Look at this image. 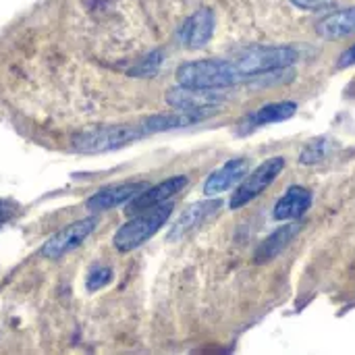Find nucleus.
I'll list each match as a JSON object with an SVG mask.
<instances>
[{"instance_id": "a211bd4d", "label": "nucleus", "mask_w": 355, "mask_h": 355, "mask_svg": "<svg viewBox=\"0 0 355 355\" xmlns=\"http://www.w3.org/2000/svg\"><path fill=\"white\" fill-rule=\"evenodd\" d=\"M331 152V146H329V139L320 137V139H314L312 144H308L300 156V162L302 164H318L322 162Z\"/></svg>"}, {"instance_id": "f8f14e48", "label": "nucleus", "mask_w": 355, "mask_h": 355, "mask_svg": "<svg viewBox=\"0 0 355 355\" xmlns=\"http://www.w3.org/2000/svg\"><path fill=\"white\" fill-rule=\"evenodd\" d=\"M248 160L245 158H233L229 162H225L220 168H216L204 183V196L214 198L220 196L223 191L231 189L237 181H241L248 175Z\"/></svg>"}, {"instance_id": "4468645a", "label": "nucleus", "mask_w": 355, "mask_h": 355, "mask_svg": "<svg viewBox=\"0 0 355 355\" xmlns=\"http://www.w3.org/2000/svg\"><path fill=\"white\" fill-rule=\"evenodd\" d=\"M300 231H302V225H300V223L283 225V227H279L277 231H272V233L258 245V250H256V254H254L256 264H268L270 260H275L277 256H281V254L287 250V245L300 235Z\"/></svg>"}, {"instance_id": "5701e85b", "label": "nucleus", "mask_w": 355, "mask_h": 355, "mask_svg": "<svg viewBox=\"0 0 355 355\" xmlns=\"http://www.w3.org/2000/svg\"><path fill=\"white\" fill-rule=\"evenodd\" d=\"M355 64V44L354 46H349L341 56H339V69H347V67H352Z\"/></svg>"}, {"instance_id": "0eeeda50", "label": "nucleus", "mask_w": 355, "mask_h": 355, "mask_svg": "<svg viewBox=\"0 0 355 355\" xmlns=\"http://www.w3.org/2000/svg\"><path fill=\"white\" fill-rule=\"evenodd\" d=\"M166 102L177 108V110H185V112H198V114H214L223 102H225V94L220 89H196V87H173L166 94Z\"/></svg>"}, {"instance_id": "4be33fe9", "label": "nucleus", "mask_w": 355, "mask_h": 355, "mask_svg": "<svg viewBox=\"0 0 355 355\" xmlns=\"http://www.w3.org/2000/svg\"><path fill=\"white\" fill-rule=\"evenodd\" d=\"M15 214H17V204H12L8 200H0V227L4 223H8Z\"/></svg>"}, {"instance_id": "2eb2a0df", "label": "nucleus", "mask_w": 355, "mask_h": 355, "mask_svg": "<svg viewBox=\"0 0 355 355\" xmlns=\"http://www.w3.org/2000/svg\"><path fill=\"white\" fill-rule=\"evenodd\" d=\"M297 112V104L295 102H289V100H283V102H270L254 112H250L243 121V129L252 131L256 127H262V125H272V123H283L287 119H291L293 114Z\"/></svg>"}, {"instance_id": "20e7f679", "label": "nucleus", "mask_w": 355, "mask_h": 355, "mask_svg": "<svg viewBox=\"0 0 355 355\" xmlns=\"http://www.w3.org/2000/svg\"><path fill=\"white\" fill-rule=\"evenodd\" d=\"M146 137L141 125H114V127H100L92 131H83L73 137V150L83 154H100L125 148L137 139Z\"/></svg>"}, {"instance_id": "f257e3e1", "label": "nucleus", "mask_w": 355, "mask_h": 355, "mask_svg": "<svg viewBox=\"0 0 355 355\" xmlns=\"http://www.w3.org/2000/svg\"><path fill=\"white\" fill-rule=\"evenodd\" d=\"M177 79L179 85L196 89H227L245 81V77L233 60L220 58L189 60L177 69Z\"/></svg>"}, {"instance_id": "6ab92c4d", "label": "nucleus", "mask_w": 355, "mask_h": 355, "mask_svg": "<svg viewBox=\"0 0 355 355\" xmlns=\"http://www.w3.org/2000/svg\"><path fill=\"white\" fill-rule=\"evenodd\" d=\"M162 64V52H152L150 56H146L135 69H131V75H139V77H148V75H154Z\"/></svg>"}, {"instance_id": "39448f33", "label": "nucleus", "mask_w": 355, "mask_h": 355, "mask_svg": "<svg viewBox=\"0 0 355 355\" xmlns=\"http://www.w3.org/2000/svg\"><path fill=\"white\" fill-rule=\"evenodd\" d=\"M283 168H285V158H281V156L264 160L254 173L243 177L241 185L231 196V204H229L231 210H239V208L248 206L250 202H254L258 196H262L275 183V179L283 173Z\"/></svg>"}, {"instance_id": "f03ea898", "label": "nucleus", "mask_w": 355, "mask_h": 355, "mask_svg": "<svg viewBox=\"0 0 355 355\" xmlns=\"http://www.w3.org/2000/svg\"><path fill=\"white\" fill-rule=\"evenodd\" d=\"M173 202H164L158 206H152L148 210H141L137 214H133V218L129 223H125L112 237V245L114 250L127 254L133 252L137 248H141L146 241H150L171 218L173 214Z\"/></svg>"}, {"instance_id": "423d86ee", "label": "nucleus", "mask_w": 355, "mask_h": 355, "mask_svg": "<svg viewBox=\"0 0 355 355\" xmlns=\"http://www.w3.org/2000/svg\"><path fill=\"white\" fill-rule=\"evenodd\" d=\"M96 227H98L96 216H87V218H81V220H75V223L62 227L58 233H54L42 245V256L48 260H58V258L71 254L96 231Z\"/></svg>"}, {"instance_id": "9b49d317", "label": "nucleus", "mask_w": 355, "mask_h": 355, "mask_svg": "<svg viewBox=\"0 0 355 355\" xmlns=\"http://www.w3.org/2000/svg\"><path fill=\"white\" fill-rule=\"evenodd\" d=\"M214 27H216V19L212 8H200L191 17H187V21L181 25L179 40L185 48L191 50L204 48L214 35Z\"/></svg>"}, {"instance_id": "7ed1b4c3", "label": "nucleus", "mask_w": 355, "mask_h": 355, "mask_svg": "<svg viewBox=\"0 0 355 355\" xmlns=\"http://www.w3.org/2000/svg\"><path fill=\"white\" fill-rule=\"evenodd\" d=\"M233 62L248 81L260 73L285 69L300 62V50L295 46H252L241 50L233 58Z\"/></svg>"}, {"instance_id": "9d476101", "label": "nucleus", "mask_w": 355, "mask_h": 355, "mask_svg": "<svg viewBox=\"0 0 355 355\" xmlns=\"http://www.w3.org/2000/svg\"><path fill=\"white\" fill-rule=\"evenodd\" d=\"M187 177L185 175H177V177H168L164 179L162 183L158 185H148L137 198H133L127 206V212L129 214H137L141 210H148L152 206H158V204H164L168 202L171 198H175L179 191H183L187 187Z\"/></svg>"}, {"instance_id": "dca6fc26", "label": "nucleus", "mask_w": 355, "mask_h": 355, "mask_svg": "<svg viewBox=\"0 0 355 355\" xmlns=\"http://www.w3.org/2000/svg\"><path fill=\"white\" fill-rule=\"evenodd\" d=\"M316 33L324 40H341L355 33V6L327 15L316 23Z\"/></svg>"}, {"instance_id": "ddd939ff", "label": "nucleus", "mask_w": 355, "mask_h": 355, "mask_svg": "<svg viewBox=\"0 0 355 355\" xmlns=\"http://www.w3.org/2000/svg\"><path fill=\"white\" fill-rule=\"evenodd\" d=\"M310 206H312V191L302 185H293L277 202L272 218L275 220H297L310 210Z\"/></svg>"}, {"instance_id": "6e6552de", "label": "nucleus", "mask_w": 355, "mask_h": 355, "mask_svg": "<svg viewBox=\"0 0 355 355\" xmlns=\"http://www.w3.org/2000/svg\"><path fill=\"white\" fill-rule=\"evenodd\" d=\"M150 183H146V181H125V183H119V185H108V187H102L100 191H96L87 200L85 206L92 212H106V210H112L116 206H123V204L131 202Z\"/></svg>"}, {"instance_id": "412c9836", "label": "nucleus", "mask_w": 355, "mask_h": 355, "mask_svg": "<svg viewBox=\"0 0 355 355\" xmlns=\"http://www.w3.org/2000/svg\"><path fill=\"white\" fill-rule=\"evenodd\" d=\"M291 2L304 10H329L331 6H335V0H291Z\"/></svg>"}, {"instance_id": "f3484780", "label": "nucleus", "mask_w": 355, "mask_h": 355, "mask_svg": "<svg viewBox=\"0 0 355 355\" xmlns=\"http://www.w3.org/2000/svg\"><path fill=\"white\" fill-rule=\"evenodd\" d=\"M206 114H198V112H185V110H179V112H166V114H154V116H148L141 127L148 133H160V131H171V129H181V127H189V125H196L200 121H204Z\"/></svg>"}, {"instance_id": "1a4fd4ad", "label": "nucleus", "mask_w": 355, "mask_h": 355, "mask_svg": "<svg viewBox=\"0 0 355 355\" xmlns=\"http://www.w3.org/2000/svg\"><path fill=\"white\" fill-rule=\"evenodd\" d=\"M223 202L220 200H214V198H208V200H202V202H196L191 206H187L181 216L177 218V223L173 225V229L168 231V241H179L183 239L185 235L193 233L196 229H200L208 218H212L218 210H220Z\"/></svg>"}, {"instance_id": "aec40b11", "label": "nucleus", "mask_w": 355, "mask_h": 355, "mask_svg": "<svg viewBox=\"0 0 355 355\" xmlns=\"http://www.w3.org/2000/svg\"><path fill=\"white\" fill-rule=\"evenodd\" d=\"M110 279H112V270H110L108 266H96V268L87 275L85 285H87L89 291H98V289H102L106 283H110Z\"/></svg>"}]
</instances>
